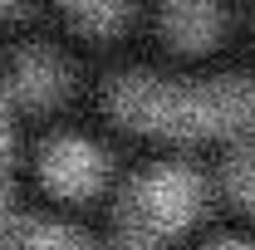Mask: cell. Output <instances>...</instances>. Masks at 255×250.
<instances>
[{
	"mask_svg": "<svg viewBox=\"0 0 255 250\" xmlns=\"http://www.w3.org/2000/svg\"><path fill=\"white\" fill-rule=\"evenodd\" d=\"M201 201V182L191 167H177V162H157L147 167L123 196V231H137V236H167L177 226H187L191 211Z\"/></svg>",
	"mask_w": 255,
	"mask_h": 250,
	"instance_id": "2",
	"label": "cell"
},
{
	"mask_svg": "<svg viewBox=\"0 0 255 250\" xmlns=\"http://www.w3.org/2000/svg\"><path fill=\"white\" fill-rule=\"evenodd\" d=\"M108 250H152V241H147V236H137V231H123Z\"/></svg>",
	"mask_w": 255,
	"mask_h": 250,
	"instance_id": "9",
	"label": "cell"
},
{
	"mask_svg": "<svg viewBox=\"0 0 255 250\" xmlns=\"http://www.w3.org/2000/svg\"><path fill=\"white\" fill-rule=\"evenodd\" d=\"M69 20L79 30H118L128 20V5H113V0H79L69 5Z\"/></svg>",
	"mask_w": 255,
	"mask_h": 250,
	"instance_id": "7",
	"label": "cell"
},
{
	"mask_svg": "<svg viewBox=\"0 0 255 250\" xmlns=\"http://www.w3.org/2000/svg\"><path fill=\"white\" fill-rule=\"evenodd\" d=\"M0 250H89V241L44 216H10L0 226Z\"/></svg>",
	"mask_w": 255,
	"mask_h": 250,
	"instance_id": "5",
	"label": "cell"
},
{
	"mask_svg": "<svg viewBox=\"0 0 255 250\" xmlns=\"http://www.w3.org/2000/svg\"><path fill=\"white\" fill-rule=\"evenodd\" d=\"M64 84H69V69L54 49H44V44H30V49H20L15 59H10V74H5V94L20 98V103H54L64 94Z\"/></svg>",
	"mask_w": 255,
	"mask_h": 250,
	"instance_id": "4",
	"label": "cell"
},
{
	"mask_svg": "<svg viewBox=\"0 0 255 250\" xmlns=\"http://www.w3.org/2000/svg\"><path fill=\"white\" fill-rule=\"evenodd\" d=\"M5 152H10V127H5V98H0V167H5Z\"/></svg>",
	"mask_w": 255,
	"mask_h": 250,
	"instance_id": "10",
	"label": "cell"
},
{
	"mask_svg": "<svg viewBox=\"0 0 255 250\" xmlns=\"http://www.w3.org/2000/svg\"><path fill=\"white\" fill-rule=\"evenodd\" d=\"M39 177L54 191H89L103 182V152L94 142H84V137L59 132V137H49L39 147Z\"/></svg>",
	"mask_w": 255,
	"mask_h": 250,
	"instance_id": "3",
	"label": "cell"
},
{
	"mask_svg": "<svg viewBox=\"0 0 255 250\" xmlns=\"http://www.w3.org/2000/svg\"><path fill=\"white\" fill-rule=\"evenodd\" d=\"M162 30L172 34V39H182V44H201V39H211V34L221 30V10L216 5H201V0H177V5H162Z\"/></svg>",
	"mask_w": 255,
	"mask_h": 250,
	"instance_id": "6",
	"label": "cell"
},
{
	"mask_svg": "<svg viewBox=\"0 0 255 250\" xmlns=\"http://www.w3.org/2000/svg\"><path fill=\"white\" fill-rule=\"evenodd\" d=\"M226 187L255 211V147H236L226 157Z\"/></svg>",
	"mask_w": 255,
	"mask_h": 250,
	"instance_id": "8",
	"label": "cell"
},
{
	"mask_svg": "<svg viewBox=\"0 0 255 250\" xmlns=\"http://www.w3.org/2000/svg\"><path fill=\"white\" fill-rule=\"evenodd\" d=\"M103 103L132 127L157 132H231L255 123V79H211V84H177L157 74L123 69L103 84Z\"/></svg>",
	"mask_w": 255,
	"mask_h": 250,
	"instance_id": "1",
	"label": "cell"
},
{
	"mask_svg": "<svg viewBox=\"0 0 255 250\" xmlns=\"http://www.w3.org/2000/svg\"><path fill=\"white\" fill-rule=\"evenodd\" d=\"M211 250H246L241 241H221V246H211Z\"/></svg>",
	"mask_w": 255,
	"mask_h": 250,
	"instance_id": "11",
	"label": "cell"
}]
</instances>
